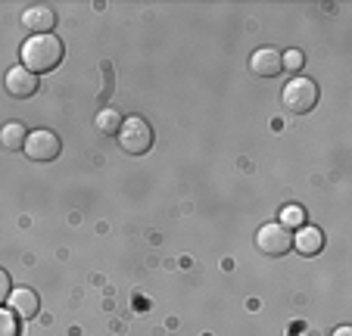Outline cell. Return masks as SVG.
<instances>
[{
	"label": "cell",
	"mask_w": 352,
	"mask_h": 336,
	"mask_svg": "<svg viewBox=\"0 0 352 336\" xmlns=\"http://www.w3.org/2000/svg\"><path fill=\"white\" fill-rule=\"evenodd\" d=\"M56 19H60V16H56L50 7H28L25 13H22V25H25L32 34H54Z\"/></svg>",
	"instance_id": "ba28073f"
},
{
	"label": "cell",
	"mask_w": 352,
	"mask_h": 336,
	"mask_svg": "<svg viewBox=\"0 0 352 336\" xmlns=\"http://www.w3.org/2000/svg\"><path fill=\"white\" fill-rule=\"evenodd\" d=\"M306 218H309V212L302 209V205H296V203H290V205L280 209V224H284V227H302Z\"/></svg>",
	"instance_id": "4fadbf2b"
},
{
	"label": "cell",
	"mask_w": 352,
	"mask_h": 336,
	"mask_svg": "<svg viewBox=\"0 0 352 336\" xmlns=\"http://www.w3.org/2000/svg\"><path fill=\"white\" fill-rule=\"evenodd\" d=\"M256 246H259V252H265V256L278 258V256H287V252L293 249V234L290 227H284L280 221H268L259 227V234H256Z\"/></svg>",
	"instance_id": "277c9868"
},
{
	"label": "cell",
	"mask_w": 352,
	"mask_h": 336,
	"mask_svg": "<svg viewBox=\"0 0 352 336\" xmlns=\"http://www.w3.org/2000/svg\"><path fill=\"white\" fill-rule=\"evenodd\" d=\"M10 305H13L16 317H25V321L38 317V311H41V299H38V293L28 290V287H19V290L10 293Z\"/></svg>",
	"instance_id": "30bf717a"
},
{
	"label": "cell",
	"mask_w": 352,
	"mask_h": 336,
	"mask_svg": "<svg viewBox=\"0 0 352 336\" xmlns=\"http://www.w3.org/2000/svg\"><path fill=\"white\" fill-rule=\"evenodd\" d=\"M333 336H352V327H349V324H343V327L333 330Z\"/></svg>",
	"instance_id": "e0dca14e"
},
{
	"label": "cell",
	"mask_w": 352,
	"mask_h": 336,
	"mask_svg": "<svg viewBox=\"0 0 352 336\" xmlns=\"http://www.w3.org/2000/svg\"><path fill=\"white\" fill-rule=\"evenodd\" d=\"M25 137H28V131L22 122H7V125L0 128V144H3V150H10V153L22 150V146H25Z\"/></svg>",
	"instance_id": "8fae6325"
},
{
	"label": "cell",
	"mask_w": 352,
	"mask_h": 336,
	"mask_svg": "<svg viewBox=\"0 0 352 336\" xmlns=\"http://www.w3.org/2000/svg\"><path fill=\"white\" fill-rule=\"evenodd\" d=\"M250 72L259 75V78H274V75H280L284 72L280 53L274 50V47H259V50H253V56H250Z\"/></svg>",
	"instance_id": "52a82bcc"
},
{
	"label": "cell",
	"mask_w": 352,
	"mask_h": 336,
	"mask_svg": "<svg viewBox=\"0 0 352 336\" xmlns=\"http://www.w3.org/2000/svg\"><path fill=\"white\" fill-rule=\"evenodd\" d=\"M302 63H306L302 50H287V53H280V66H284V69H293V72H299V69H302Z\"/></svg>",
	"instance_id": "9a60e30c"
},
{
	"label": "cell",
	"mask_w": 352,
	"mask_h": 336,
	"mask_svg": "<svg viewBox=\"0 0 352 336\" xmlns=\"http://www.w3.org/2000/svg\"><path fill=\"white\" fill-rule=\"evenodd\" d=\"M3 87H7L10 97L28 100L41 85H38V75H32L25 66H13V69L7 72V78H3Z\"/></svg>",
	"instance_id": "8992f818"
},
{
	"label": "cell",
	"mask_w": 352,
	"mask_h": 336,
	"mask_svg": "<svg viewBox=\"0 0 352 336\" xmlns=\"http://www.w3.org/2000/svg\"><path fill=\"white\" fill-rule=\"evenodd\" d=\"M63 150V140L60 134L47 131V128H38V131H28L25 137V146H22V153H25L32 162H54L56 156H60Z\"/></svg>",
	"instance_id": "5b68a950"
},
{
	"label": "cell",
	"mask_w": 352,
	"mask_h": 336,
	"mask_svg": "<svg viewBox=\"0 0 352 336\" xmlns=\"http://www.w3.org/2000/svg\"><path fill=\"white\" fill-rule=\"evenodd\" d=\"M63 53H66V47H63V41L56 34H34V38H28L22 44L19 60L32 75H41V72H54L63 63Z\"/></svg>",
	"instance_id": "6da1fadb"
},
{
	"label": "cell",
	"mask_w": 352,
	"mask_h": 336,
	"mask_svg": "<svg viewBox=\"0 0 352 336\" xmlns=\"http://www.w3.org/2000/svg\"><path fill=\"white\" fill-rule=\"evenodd\" d=\"M116 137H119V146L128 153V156H144V153L153 150V128L146 125L140 115L122 119V128Z\"/></svg>",
	"instance_id": "3957f363"
},
{
	"label": "cell",
	"mask_w": 352,
	"mask_h": 336,
	"mask_svg": "<svg viewBox=\"0 0 352 336\" xmlns=\"http://www.w3.org/2000/svg\"><path fill=\"white\" fill-rule=\"evenodd\" d=\"M94 125H97L103 134H119V128H122V112H116V109H103V112H97Z\"/></svg>",
	"instance_id": "7c38bea8"
},
{
	"label": "cell",
	"mask_w": 352,
	"mask_h": 336,
	"mask_svg": "<svg viewBox=\"0 0 352 336\" xmlns=\"http://www.w3.org/2000/svg\"><path fill=\"white\" fill-rule=\"evenodd\" d=\"M10 293H13V280H10V274L3 268H0V305L10 299Z\"/></svg>",
	"instance_id": "2e32d148"
},
{
	"label": "cell",
	"mask_w": 352,
	"mask_h": 336,
	"mask_svg": "<svg viewBox=\"0 0 352 336\" xmlns=\"http://www.w3.org/2000/svg\"><path fill=\"white\" fill-rule=\"evenodd\" d=\"M318 97H321L318 85L312 78H306V75H296L284 87V109L293 112V115H306V112H312L318 106Z\"/></svg>",
	"instance_id": "7a4b0ae2"
},
{
	"label": "cell",
	"mask_w": 352,
	"mask_h": 336,
	"mask_svg": "<svg viewBox=\"0 0 352 336\" xmlns=\"http://www.w3.org/2000/svg\"><path fill=\"white\" fill-rule=\"evenodd\" d=\"M0 336H22L19 333V317L16 311H7L0 305Z\"/></svg>",
	"instance_id": "5bb4252c"
},
{
	"label": "cell",
	"mask_w": 352,
	"mask_h": 336,
	"mask_svg": "<svg viewBox=\"0 0 352 336\" xmlns=\"http://www.w3.org/2000/svg\"><path fill=\"white\" fill-rule=\"evenodd\" d=\"M293 249H296L299 256H318V252L324 249V234H321V227H312V224L296 227V234H293Z\"/></svg>",
	"instance_id": "9c48e42d"
}]
</instances>
